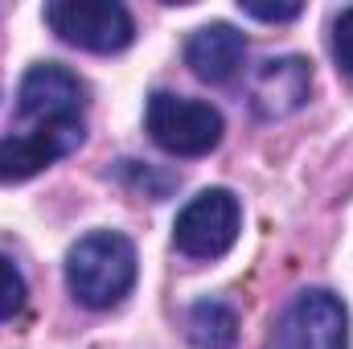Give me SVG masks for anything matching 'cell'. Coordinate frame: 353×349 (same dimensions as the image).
<instances>
[{
	"mask_svg": "<svg viewBox=\"0 0 353 349\" xmlns=\"http://www.w3.org/2000/svg\"><path fill=\"white\" fill-rule=\"evenodd\" d=\"M136 243L119 230H90L66 251V288L87 308H115L136 288Z\"/></svg>",
	"mask_w": 353,
	"mask_h": 349,
	"instance_id": "cell-1",
	"label": "cell"
},
{
	"mask_svg": "<svg viewBox=\"0 0 353 349\" xmlns=\"http://www.w3.org/2000/svg\"><path fill=\"white\" fill-rule=\"evenodd\" d=\"M144 128H148L152 144L173 152V157H205L222 144V132H226L218 107H210L201 99L173 94V90L148 94Z\"/></svg>",
	"mask_w": 353,
	"mask_h": 349,
	"instance_id": "cell-2",
	"label": "cell"
},
{
	"mask_svg": "<svg viewBox=\"0 0 353 349\" xmlns=\"http://www.w3.org/2000/svg\"><path fill=\"white\" fill-rule=\"evenodd\" d=\"M243 230V201L230 189H201L173 222V247L189 259H222Z\"/></svg>",
	"mask_w": 353,
	"mask_h": 349,
	"instance_id": "cell-3",
	"label": "cell"
},
{
	"mask_svg": "<svg viewBox=\"0 0 353 349\" xmlns=\"http://www.w3.org/2000/svg\"><path fill=\"white\" fill-rule=\"evenodd\" d=\"M46 25L87 54H119L136 37V21L115 0H50Z\"/></svg>",
	"mask_w": 353,
	"mask_h": 349,
	"instance_id": "cell-4",
	"label": "cell"
},
{
	"mask_svg": "<svg viewBox=\"0 0 353 349\" xmlns=\"http://www.w3.org/2000/svg\"><path fill=\"white\" fill-rule=\"evenodd\" d=\"M271 349H350V312L329 288H308L288 300L275 321Z\"/></svg>",
	"mask_w": 353,
	"mask_h": 349,
	"instance_id": "cell-5",
	"label": "cell"
},
{
	"mask_svg": "<svg viewBox=\"0 0 353 349\" xmlns=\"http://www.w3.org/2000/svg\"><path fill=\"white\" fill-rule=\"evenodd\" d=\"M83 103L87 87L74 70L58 66V62H37L25 70L21 90H17V111L21 119H29L33 128L41 123H66V119H83Z\"/></svg>",
	"mask_w": 353,
	"mask_h": 349,
	"instance_id": "cell-6",
	"label": "cell"
},
{
	"mask_svg": "<svg viewBox=\"0 0 353 349\" xmlns=\"http://www.w3.org/2000/svg\"><path fill=\"white\" fill-rule=\"evenodd\" d=\"M312 90V62L300 54L267 58L247 74V103L259 119H288L308 103Z\"/></svg>",
	"mask_w": 353,
	"mask_h": 349,
	"instance_id": "cell-7",
	"label": "cell"
},
{
	"mask_svg": "<svg viewBox=\"0 0 353 349\" xmlns=\"http://www.w3.org/2000/svg\"><path fill=\"white\" fill-rule=\"evenodd\" d=\"M83 144V119H66V123H41L33 132L8 136L0 140V181H29L41 169H50L54 161L70 157Z\"/></svg>",
	"mask_w": 353,
	"mask_h": 349,
	"instance_id": "cell-8",
	"label": "cell"
},
{
	"mask_svg": "<svg viewBox=\"0 0 353 349\" xmlns=\"http://www.w3.org/2000/svg\"><path fill=\"white\" fill-rule=\"evenodd\" d=\"M243 58H247V37L226 21H210V25L193 29L185 41V66L201 83H230L239 74Z\"/></svg>",
	"mask_w": 353,
	"mask_h": 349,
	"instance_id": "cell-9",
	"label": "cell"
},
{
	"mask_svg": "<svg viewBox=\"0 0 353 349\" xmlns=\"http://www.w3.org/2000/svg\"><path fill=\"white\" fill-rule=\"evenodd\" d=\"M189 341L193 349H234L239 341V312L226 300H197L189 308Z\"/></svg>",
	"mask_w": 353,
	"mask_h": 349,
	"instance_id": "cell-10",
	"label": "cell"
},
{
	"mask_svg": "<svg viewBox=\"0 0 353 349\" xmlns=\"http://www.w3.org/2000/svg\"><path fill=\"white\" fill-rule=\"evenodd\" d=\"M25 296H29V288H25L21 267L8 255H0V321H12L25 308Z\"/></svg>",
	"mask_w": 353,
	"mask_h": 349,
	"instance_id": "cell-11",
	"label": "cell"
},
{
	"mask_svg": "<svg viewBox=\"0 0 353 349\" xmlns=\"http://www.w3.org/2000/svg\"><path fill=\"white\" fill-rule=\"evenodd\" d=\"M333 58H337V70L353 79V8H345L333 21Z\"/></svg>",
	"mask_w": 353,
	"mask_h": 349,
	"instance_id": "cell-12",
	"label": "cell"
},
{
	"mask_svg": "<svg viewBox=\"0 0 353 349\" xmlns=\"http://www.w3.org/2000/svg\"><path fill=\"white\" fill-rule=\"evenodd\" d=\"M243 17H255V21H296L304 12V4H255V0H239Z\"/></svg>",
	"mask_w": 353,
	"mask_h": 349,
	"instance_id": "cell-13",
	"label": "cell"
}]
</instances>
